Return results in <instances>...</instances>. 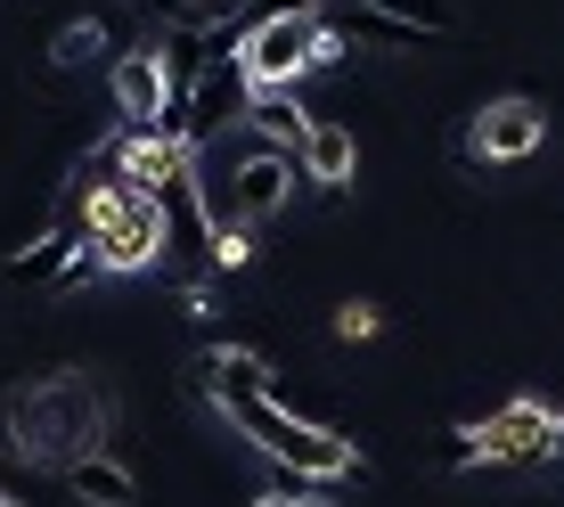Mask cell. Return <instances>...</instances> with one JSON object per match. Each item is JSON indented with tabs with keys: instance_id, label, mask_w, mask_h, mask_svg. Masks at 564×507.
I'll return each instance as SVG.
<instances>
[{
	"instance_id": "8fae6325",
	"label": "cell",
	"mask_w": 564,
	"mask_h": 507,
	"mask_svg": "<svg viewBox=\"0 0 564 507\" xmlns=\"http://www.w3.org/2000/svg\"><path fill=\"white\" fill-rule=\"evenodd\" d=\"M246 131L270 148H295L311 131V107L295 99V83H254V99H246Z\"/></svg>"
},
{
	"instance_id": "7a4b0ae2",
	"label": "cell",
	"mask_w": 564,
	"mask_h": 507,
	"mask_svg": "<svg viewBox=\"0 0 564 507\" xmlns=\"http://www.w3.org/2000/svg\"><path fill=\"white\" fill-rule=\"evenodd\" d=\"M229 425H238L246 442L270 459V466H286V475H303V483H336V475H360V451L344 434H327V425H311L295 418L286 401H270V393H246V401H229L221 409Z\"/></svg>"
},
{
	"instance_id": "7c38bea8",
	"label": "cell",
	"mask_w": 564,
	"mask_h": 507,
	"mask_svg": "<svg viewBox=\"0 0 564 507\" xmlns=\"http://www.w3.org/2000/svg\"><path fill=\"white\" fill-rule=\"evenodd\" d=\"M66 492L83 507H140V475H131L115 451H90V459L66 466Z\"/></svg>"
},
{
	"instance_id": "4fadbf2b",
	"label": "cell",
	"mask_w": 564,
	"mask_h": 507,
	"mask_svg": "<svg viewBox=\"0 0 564 507\" xmlns=\"http://www.w3.org/2000/svg\"><path fill=\"white\" fill-rule=\"evenodd\" d=\"M205 262H213V270H246V262H254V229H246V222H213Z\"/></svg>"
},
{
	"instance_id": "277c9868",
	"label": "cell",
	"mask_w": 564,
	"mask_h": 507,
	"mask_svg": "<svg viewBox=\"0 0 564 507\" xmlns=\"http://www.w3.org/2000/svg\"><path fill=\"white\" fill-rule=\"evenodd\" d=\"M246 99H254V74H246V57L213 42L205 74H197V99H188V148L205 155L221 131H238V123H246Z\"/></svg>"
},
{
	"instance_id": "8992f818",
	"label": "cell",
	"mask_w": 564,
	"mask_h": 507,
	"mask_svg": "<svg viewBox=\"0 0 564 507\" xmlns=\"http://www.w3.org/2000/svg\"><path fill=\"white\" fill-rule=\"evenodd\" d=\"M540 140H549V107L540 99H491L475 115V131H466V155L475 164H523Z\"/></svg>"
},
{
	"instance_id": "2e32d148",
	"label": "cell",
	"mask_w": 564,
	"mask_h": 507,
	"mask_svg": "<svg viewBox=\"0 0 564 507\" xmlns=\"http://www.w3.org/2000/svg\"><path fill=\"white\" fill-rule=\"evenodd\" d=\"M336 336H344V344L377 336V303H344V311H336Z\"/></svg>"
},
{
	"instance_id": "ffe728a7",
	"label": "cell",
	"mask_w": 564,
	"mask_h": 507,
	"mask_svg": "<svg viewBox=\"0 0 564 507\" xmlns=\"http://www.w3.org/2000/svg\"><path fill=\"white\" fill-rule=\"evenodd\" d=\"M0 507H17V499H9V492H0Z\"/></svg>"
},
{
	"instance_id": "ac0fdd59",
	"label": "cell",
	"mask_w": 564,
	"mask_h": 507,
	"mask_svg": "<svg viewBox=\"0 0 564 507\" xmlns=\"http://www.w3.org/2000/svg\"><path fill=\"white\" fill-rule=\"evenodd\" d=\"M295 507H344V499L327 492V483H303V492H295Z\"/></svg>"
},
{
	"instance_id": "9c48e42d",
	"label": "cell",
	"mask_w": 564,
	"mask_h": 507,
	"mask_svg": "<svg viewBox=\"0 0 564 507\" xmlns=\"http://www.w3.org/2000/svg\"><path fill=\"white\" fill-rule=\"evenodd\" d=\"M295 164H303L311 188H352V164H360L352 123H336V115H311V131L295 140Z\"/></svg>"
},
{
	"instance_id": "d6986e66",
	"label": "cell",
	"mask_w": 564,
	"mask_h": 507,
	"mask_svg": "<svg viewBox=\"0 0 564 507\" xmlns=\"http://www.w3.org/2000/svg\"><path fill=\"white\" fill-rule=\"evenodd\" d=\"M254 507H295V499H279V492H270V499H254Z\"/></svg>"
},
{
	"instance_id": "5bb4252c",
	"label": "cell",
	"mask_w": 564,
	"mask_h": 507,
	"mask_svg": "<svg viewBox=\"0 0 564 507\" xmlns=\"http://www.w3.org/2000/svg\"><path fill=\"white\" fill-rule=\"evenodd\" d=\"M434 466H442V475H466V466H482L475 425H442V434H434Z\"/></svg>"
},
{
	"instance_id": "6da1fadb",
	"label": "cell",
	"mask_w": 564,
	"mask_h": 507,
	"mask_svg": "<svg viewBox=\"0 0 564 507\" xmlns=\"http://www.w3.org/2000/svg\"><path fill=\"white\" fill-rule=\"evenodd\" d=\"M107 434H115V409H107L99 385L74 377V368L33 377L25 393L0 401V442H9L17 459H33V466H57V475H66L74 459L107 451Z\"/></svg>"
},
{
	"instance_id": "52a82bcc",
	"label": "cell",
	"mask_w": 564,
	"mask_h": 507,
	"mask_svg": "<svg viewBox=\"0 0 564 507\" xmlns=\"http://www.w3.org/2000/svg\"><path fill=\"white\" fill-rule=\"evenodd\" d=\"M99 57H115L107 17H99V9H83V0H66V9H57V25H50V50H42L50 83H74V74H90Z\"/></svg>"
},
{
	"instance_id": "ba28073f",
	"label": "cell",
	"mask_w": 564,
	"mask_h": 507,
	"mask_svg": "<svg viewBox=\"0 0 564 507\" xmlns=\"http://www.w3.org/2000/svg\"><path fill=\"white\" fill-rule=\"evenodd\" d=\"M188 385L213 401V409H229V401H246V393H270V360L262 353H246V344H221V353H197V368H188Z\"/></svg>"
},
{
	"instance_id": "9a60e30c",
	"label": "cell",
	"mask_w": 564,
	"mask_h": 507,
	"mask_svg": "<svg viewBox=\"0 0 564 507\" xmlns=\"http://www.w3.org/2000/svg\"><path fill=\"white\" fill-rule=\"evenodd\" d=\"M384 17H401V25H417V33H451L458 25V9L451 0H377Z\"/></svg>"
},
{
	"instance_id": "5b68a950",
	"label": "cell",
	"mask_w": 564,
	"mask_h": 507,
	"mask_svg": "<svg viewBox=\"0 0 564 507\" xmlns=\"http://www.w3.org/2000/svg\"><path fill=\"white\" fill-rule=\"evenodd\" d=\"M549 425H556L549 401H499L491 418L475 425L482 466H523V475H540V459H549Z\"/></svg>"
},
{
	"instance_id": "30bf717a",
	"label": "cell",
	"mask_w": 564,
	"mask_h": 507,
	"mask_svg": "<svg viewBox=\"0 0 564 507\" xmlns=\"http://www.w3.org/2000/svg\"><path fill=\"white\" fill-rule=\"evenodd\" d=\"M115 115L123 123H155L164 115V57H155V42L115 50Z\"/></svg>"
},
{
	"instance_id": "e0dca14e",
	"label": "cell",
	"mask_w": 564,
	"mask_h": 507,
	"mask_svg": "<svg viewBox=\"0 0 564 507\" xmlns=\"http://www.w3.org/2000/svg\"><path fill=\"white\" fill-rule=\"evenodd\" d=\"M540 475H564V418L549 425V459H540Z\"/></svg>"
},
{
	"instance_id": "3957f363",
	"label": "cell",
	"mask_w": 564,
	"mask_h": 507,
	"mask_svg": "<svg viewBox=\"0 0 564 507\" xmlns=\"http://www.w3.org/2000/svg\"><path fill=\"white\" fill-rule=\"evenodd\" d=\"M336 50H344V33L327 25V9L270 17V25H254V33L238 42V57H246V74H254V83H303L311 66H336Z\"/></svg>"
}]
</instances>
